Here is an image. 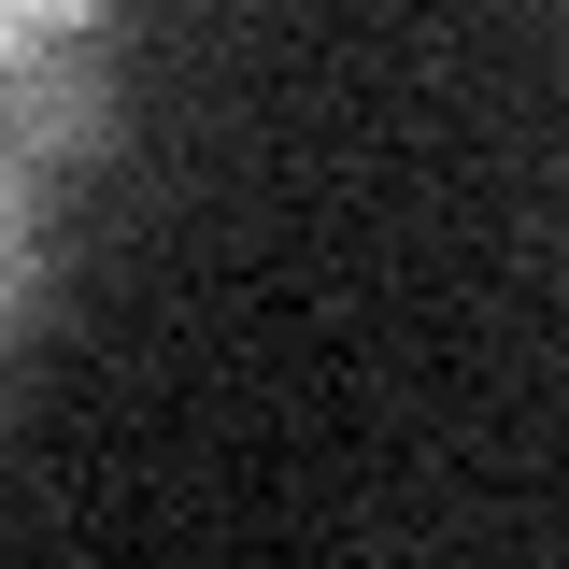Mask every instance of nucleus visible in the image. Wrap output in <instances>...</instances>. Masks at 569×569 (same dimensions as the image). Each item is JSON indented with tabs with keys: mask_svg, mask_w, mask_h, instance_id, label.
<instances>
[{
	"mask_svg": "<svg viewBox=\"0 0 569 569\" xmlns=\"http://www.w3.org/2000/svg\"><path fill=\"white\" fill-rule=\"evenodd\" d=\"M0 142L29 157V171H71V157H100L114 142V71L86 58V43H43V58L0 71Z\"/></svg>",
	"mask_w": 569,
	"mask_h": 569,
	"instance_id": "obj_1",
	"label": "nucleus"
},
{
	"mask_svg": "<svg viewBox=\"0 0 569 569\" xmlns=\"http://www.w3.org/2000/svg\"><path fill=\"white\" fill-rule=\"evenodd\" d=\"M86 29H100V0H0V71L43 43H86Z\"/></svg>",
	"mask_w": 569,
	"mask_h": 569,
	"instance_id": "obj_2",
	"label": "nucleus"
},
{
	"mask_svg": "<svg viewBox=\"0 0 569 569\" xmlns=\"http://www.w3.org/2000/svg\"><path fill=\"white\" fill-rule=\"evenodd\" d=\"M14 284H29V157L0 142V328H14Z\"/></svg>",
	"mask_w": 569,
	"mask_h": 569,
	"instance_id": "obj_3",
	"label": "nucleus"
}]
</instances>
